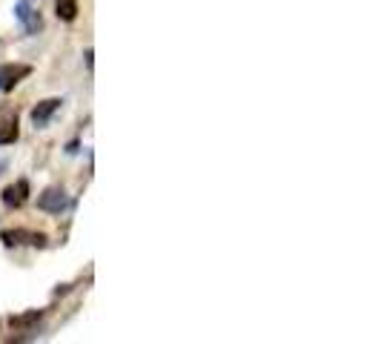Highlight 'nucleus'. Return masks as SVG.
Masks as SVG:
<instances>
[{"label": "nucleus", "instance_id": "6", "mask_svg": "<svg viewBox=\"0 0 381 344\" xmlns=\"http://www.w3.org/2000/svg\"><path fill=\"white\" fill-rule=\"evenodd\" d=\"M29 201V181L26 178H17L14 184H9L3 189V204L9 209H17V207H23Z\"/></svg>", "mask_w": 381, "mask_h": 344}, {"label": "nucleus", "instance_id": "8", "mask_svg": "<svg viewBox=\"0 0 381 344\" xmlns=\"http://www.w3.org/2000/svg\"><path fill=\"white\" fill-rule=\"evenodd\" d=\"M21 129H17V115L14 112H3L0 115V146H9L17 141Z\"/></svg>", "mask_w": 381, "mask_h": 344}, {"label": "nucleus", "instance_id": "3", "mask_svg": "<svg viewBox=\"0 0 381 344\" xmlns=\"http://www.w3.org/2000/svg\"><path fill=\"white\" fill-rule=\"evenodd\" d=\"M0 241L6 247H17V244H26V247H46L49 236L46 233H35V229H6L0 233Z\"/></svg>", "mask_w": 381, "mask_h": 344}, {"label": "nucleus", "instance_id": "5", "mask_svg": "<svg viewBox=\"0 0 381 344\" xmlns=\"http://www.w3.org/2000/svg\"><path fill=\"white\" fill-rule=\"evenodd\" d=\"M63 106V98H46V101H41L37 106H32V112H29V118H32V124H35V129H43V126H49V121H52V115L58 112Z\"/></svg>", "mask_w": 381, "mask_h": 344}, {"label": "nucleus", "instance_id": "1", "mask_svg": "<svg viewBox=\"0 0 381 344\" xmlns=\"http://www.w3.org/2000/svg\"><path fill=\"white\" fill-rule=\"evenodd\" d=\"M14 17L21 21L26 35H37L43 29V17H41V9L35 6V0H17V3H14Z\"/></svg>", "mask_w": 381, "mask_h": 344}, {"label": "nucleus", "instance_id": "4", "mask_svg": "<svg viewBox=\"0 0 381 344\" xmlns=\"http://www.w3.org/2000/svg\"><path fill=\"white\" fill-rule=\"evenodd\" d=\"M29 75H32L29 64H0V92H12Z\"/></svg>", "mask_w": 381, "mask_h": 344}, {"label": "nucleus", "instance_id": "2", "mask_svg": "<svg viewBox=\"0 0 381 344\" xmlns=\"http://www.w3.org/2000/svg\"><path fill=\"white\" fill-rule=\"evenodd\" d=\"M69 207V195L63 187H46L41 195H37V209H43L49 216H61Z\"/></svg>", "mask_w": 381, "mask_h": 344}, {"label": "nucleus", "instance_id": "10", "mask_svg": "<svg viewBox=\"0 0 381 344\" xmlns=\"http://www.w3.org/2000/svg\"><path fill=\"white\" fill-rule=\"evenodd\" d=\"M84 57H86V66L92 69V64H95V61H92V49H86V52H84Z\"/></svg>", "mask_w": 381, "mask_h": 344}, {"label": "nucleus", "instance_id": "9", "mask_svg": "<svg viewBox=\"0 0 381 344\" xmlns=\"http://www.w3.org/2000/svg\"><path fill=\"white\" fill-rule=\"evenodd\" d=\"M58 17L72 23L75 17H78V0H58Z\"/></svg>", "mask_w": 381, "mask_h": 344}, {"label": "nucleus", "instance_id": "7", "mask_svg": "<svg viewBox=\"0 0 381 344\" xmlns=\"http://www.w3.org/2000/svg\"><path fill=\"white\" fill-rule=\"evenodd\" d=\"M43 321V310H26L21 316H12L9 318V327L12 330H26V333H37L35 327Z\"/></svg>", "mask_w": 381, "mask_h": 344}]
</instances>
